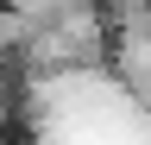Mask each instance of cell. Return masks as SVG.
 <instances>
[{
    "instance_id": "1",
    "label": "cell",
    "mask_w": 151,
    "mask_h": 145,
    "mask_svg": "<svg viewBox=\"0 0 151 145\" xmlns=\"http://www.w3.org/2000/svg\"><path fill=\"white\" fill-rule=\"evenodd\" d=\"M13 13H44V6H57V0H6Z\"/></svg>"
}]
</instances>
